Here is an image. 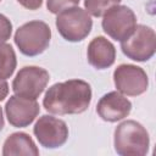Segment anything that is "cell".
<instances>
[{
    "instance_id": "1",
    "label": "cell",
    "mask_w": 156,
    "mask_h": 156,
    "mask_svg": "<svg viewBox=\"0 0 156 156\" xmlns=\"http://www.w3.org/2000/svg\"><path fill=\"white\" fill-rule=\"evenodd\" d=\"M91 87L82 79H69L51 85L43 99L44 108L52 115H78L91 102Z\"/></svg>"
},
{
    "instance_id": "2",
    "label": "cell",
    "mask_w": 156,
    "mask_h": 156,
    "mask_svg": "<svg viewBox=\"0 0 156 156\" xmlns=\"http://www.w3.org/2000/svg\"><path fill=\"white\" fill-rule=\"evenodd\" d=\"M113 146L121 156H144L150 146L149 133L141 123L127 119L116 127Z\"/></svg>"
},
{
    "instance_id": "3",
    "label": "cell",
    "mask_w": 156,
    "mask_h": 156,
    "mask_svg": "<svg viewBox=\"0 0 156 156\" xmlns=\"http://www.w3.org/2000/svg\"><path fill=\"white\" fill-rule=\"evenodd\" d=\"M51 29L43 21H29L15 33V44L20 51L29 57L43 54L50 44Z\"/></svg>"
},
{
    "instance_id": "4",
    "label": "cell",
    "mask_w": 156,
    "mask_h": 156,
    "mask_svg": "<svg viewBox=\"0 0 156 156\" xmlns=\"http://www.w3.org/2000/svg\"><path fill=\"white\" fill-rule=\"evenodd\" d=\"M55 24L65 40L77 43L89 35L93 27V20L85 10L79 6H73L58 12Z\"/></svg>"
},
{
    "instance_id": "5",
    "label": "cell",
    "mask_w": 156,
    "mask_h": 156,
    "mask_svg": "<svg viewBox=\"0 0 156 156\" xmlns=\"http://www.w3.org/2000/svg\"><path fill=\"white\" fill-rule=\"evenodd\" d=\"M121 50L133 61L145 62L150 60L156 51L155 30L145 24H136L134 32L121 41Z\"/></svg>"
},
{
    "instance_id": "6",
    "label": "cell",
    "mask_w": 156,
    "mask_h": 156,
    "mask_svg": "<svg viewBox=\"0 0 156 156\" xmlns=\"http://www.w3.org/2000/svg\"><path fill=\"white\" fill-rule=\"evenodd\" d=\"M104 32L113 40L127 39L136 27V16L126 5H115L102 15L101 22Z\"/></svg>"
},
{
    "instance_id": "7",
    "label": "cell",
    "mask_w": 156,
    "mask_h": 156,
    "mask_svg": "<svg viewBox=\"0 0 156 156\" xmlns=\"http://www.w3.org/2000/svg\"><path fill=\"white\" fill-rule=\"evenodd\" d=\"M49 79L46 69L38 66H26L17 72L12 82V90L15 95L37 100L45 90Z\"/></svg>"
},
{
    "instance_id": "8",
    "label": "cell",
    "mask_w": 156,
    "mask_h": 156,
    "mask_svg": "<svg viewBox=\"0 0 156 156\" xmlns=\"http://www.w3.org/2000/svg\"><path fill=\"white\" fill-rule=\"evenodd\" d=\"M113 83L123 95L139 96L147 90L149 78L146 72L135 65L123 63L113 71Z\"/></svg>"
},
{
    "instance_id": "9",
    "label": "cell",
    "mask_w": 156,
    "mask_h": 156,
    "mask_svg": "<svg viewBox=\"0 0 156 156\" xmlns=\"http://www.w3.org/2000/svg\"><path fill=\"white\" fill-rule=\"evenodd\" d=\"M33 133L45 149H57L66 144L68 139V127L65 121L50 115L39 117L33 127Z\"/></svg>"
},
{
    "instance_id": "10",
    "label": "cell",
    "mask_w": 156,
    "mask_h": 156,
    "mask_svg": "<svg viewBox=\"0 0 156 156\" xmlns=\"http://www.w3.org/2000/svg\"><path fill=\"white\" fill-rule=\"evenodd\" d=\"M40 112L35 99H27L18 95L9 98L5 105V113L9 123L16 128H26L33 123Z\"/></svg>"
},
{
    "instance_id": "11",
    "label": "cell",
    "mask_w": 156,
    "mask_h": 156,
    "mask_svg": "<svg viewBox=\"0 0 156 156\" xmlns=\"http://www.w3.org/2000/svg\"><path fill=\"white\" fill-rule=\"evenodd\" d=\"M132 111V102L119 91L102 95L96 105V113L105 122H117L126 118Z\"/></svg>"
},
{
    "instance_id": "12",
    "label": "cell",
    "mask_w": 156,
    "mask_h": 156,
    "mask_svg": "<svg viewBox=\"0 0 156 156\" xmlns=\"http://www.w3.org/2000/svg\"><path fill=\"white\" fill-rule=\"evenodd\" d=\"M87 57L90 66L96 69H106L115 63L116 48L105 37H95L88 45Z\"/></svg>"
},
{
    "instance_id": "13",
    "label": "cell",
    "mask_w": 156,
    "mask_h": 156,
    "mask_svg": "<svg viewBox=\"0 0 156 156\" xmlns=\"http://www.w3.org/2000/svg\"><path fill=\"white\" fill-rule=\"evenodd\" d=\"M4 156H17V155H33L38 156L39 150L33 139L23 132L10 134L2 146Z\"/></svg>"
},
{
    "instance_id": "14",
    "label": "cell",
    "mask_w": 156,
    "mask_h": 156,
    "mask_svg": "<svg viewBox=\"0 0 156 156\" xmlns=\"http://www.w3.org/2000/svg\"><path fill=\"white\" fill-rule=\"evenodd\" d=\"M17 66L15 50L10 44H0V79L10 78Z\"/></svg>"
},
{
    "instance_id": "15",
    "label": "cell",
    "mask_w": 156,
    "mask_h": 156,
    "mask_svg": "<svg viewBox=\"0 0 156 156\" xmlns=\"http://www.w3.org/2000/svg\"><path fill=\"white\" fill-rule=\"evenodd\" d=\"M119 2L121 0H84V7L89 15L101 17L108 9L118 5Z\"/></svg>"
},
{
    "instance_id": "16",
    "label": "cell",
    "mask_w": 156,
    "mask_h": 156,
    "mask_svg": "<svg viewBox=\"0 0 156 156\" xmlns=\"http://www.w3.org/2000/svg\"><path fill=\"white\" fill-rule=\"evenodd\" d=\"M79 1L80 0H46V7L51 13L57 15L65 9L77 6Z\"/></svg>"
},
{
    "instance_id": "17",
    "label": "cell",
    "mask_w": 156,
    "mask_h": 156,
    "mask_svg": "<svg viewBox=\"0 0 156 156\" xmlns=\"http://www.w3.org/2000/svg\"><path fill=\"white\" fill-rule=\"evenodd\" d=\"M12 34V23L2 13H0V44L10 39Z\"/></svg>"
},
{
    "instance_id": "18",
    "label": "cell",
    "mask_w": 156,
    "mask_h": 156,
    "mask_svg": "<svg viewBox=\"0 0 156 156\" xmlns=\"http://www.w3.org/2000/svg\"><path fill=\"white\" fill-rule=\"evenodd\" d=\"M20 5L28 10H38L41 7L43 0H17Z\"/></svg>"
},
{
    "instance_id": "19",
    "label": "cell",
    "mask_w": 156,
    "mask_h": 156,
    "mask_svg": "<svg viewBox=\"0 0 156 156\" xmlns=\"http://www.w3.org/2000/svg\"><path fill=\"white\" fill-rule=\"evenodd\" d=\"M9 95V84L6 79H0V101H4Z\"/></svg>"
},
{
    "instance_id": "20",
    "label": "cell",
    "mask_w": 156,
    "mask_h": 156,
    "mask_svg": "<svg viewBox=\"0 0 156 156\" xmlns=\"http://www.w3.org/2000/svg\"><path fill=\"white\" fill-rule=\"evenodd\" d=\"M4 124H5V121H4V116H2V108L0 107V132L4 128Z\"/></svg>"
},
{
    "instance_id": "21",
    "label": "cell",
    "mask_w": 156,
    "mask_h": 156,
    "mask_svg": "<svg viewBox=\"0 0 156 156\" xmlns=\"http://www.w3.org/2000/svg\"><path fill=\"white\" fill-rule=\"evenodd\" d=\"M0 1H1V0H0Z\"/></svg>"
}]
</instances>
